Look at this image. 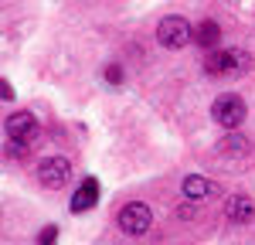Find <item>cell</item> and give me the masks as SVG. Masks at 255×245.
<instances>
[{
	"instance_id": "1",
	"label": "cell",
	"mask_w": 255,
	"mask_h": 245,
	"mask_svg": "<svg viewBox=\"0 0 255 245\" xmlns=\"http://www.w3.org/2000/svg\"><path fill=\"white\" fill-rule=\"evenodd\" d=\"M208 75H242L249 68V55L238 48H225V51H211L204 61Z\"/></svg>"
},
{
	"instance_id": "2",
	"label": "cell",
	"mask_w": 255,
	"mask_h": 245,
	"mask_svg": "<svg viewBox=\"0 0 255 245\" xmlns=\"http://www.w3.org/2000/svg\"><path fill=\"white\" fill-rule=\"evenodd\" d=\"M150 222H153V215H150V208L143 201H129V204H123V211H119V232H126L133 239L146 235Z\"/></svg>"
},
{
	"instance_id": "3",
	"label": "cell",
	"mask_w": 255,
	"mask_h": 245,
	"mask_svg": "<svg viewBox=\"0 0 255 245\" xmlns=\"http://www.w3.org/2000/svg\"><path fill=\"white\" fill-rule=\"evenodd\" d=\"M211 116H215L218 126H225V129H238L242 122H245V102L242 96H218L215 106H211Z\"/></svg>"
},
{
	"instance_id": "4",
	"label": "cell",
	"mask_w": 255,
	"mask_h": 245,
	"mask_svg": "<svg viewBox=\"0 0 255 245\" xmlns=\"http://www.w3.org/2000/svg\"><path fill=\"white\" fill-rule=\"evenodd\" d=\"M194 38V31H191V24L184 17H163L157 24V41L163 44V48H184L187 41Z\"/></svg>"
},
{
	"instance_id": "5",
	"label": "cell",
	"mask_w": 255,
	"mask_h": 245,
	"mask_svg": "<svg viewBox=\"0 0 255 245\" xmlns=\"http://www.w3.org/2000/svg\"><path fill=\"white\" fill-rule=\"evenodd\" d=\"M38 133H41V126L31 113H14L7 120V140L17 143V146H31V143L38 140Z\"/></svg>"
},
{
	"instance_id": "6",
	"label": "cell",
	"mask_w": 255,
	"mask_h": 245,
	"mask_svg": "<svg viewBox=\"0 0 255 245\" xmlns=\"http://www.w3.org/2000/svg\"><path fill=\"white\" fill-rule=\"evenodd\" d=\"M38 177L48 191H58V187H65L68 177H72V163L65 160V157H44L41 167H38Z\"/></svg>"
},
{
	"instance_id": "7",
	"label": "cell",
	"mask_w": 255,
	"mask_h": 245,
	"mask_svg": "<svg viewBox=\"0 0 255 245\" xmlns=\"http://www.w3.org/2000/svg\"><path fill=\"white\" fill-rule=\"evenodd\" d=\"M255 215V204L249 201V198H242V194H235V198H228V204H225V218L232 225H245L252 222Z\"/></svg>"
},
{
	"instance_id": "8",
	"label": "cell",
	"mask_w": 255,
	"mask_h": 245,
	"mask_svg": "<svg viewBox=\"0 0 255 245\" xmlns=\"http://www.w3.org/2000/svg\"><path fill=\"white\" fill-rule=\"evenodd\" d=\"M96 201H99V181L96 177H85V184H82L79 191H75V198H72V211L82 215V211L96 208Z\"/></svg>"
},
{
	"instance_id": "9",
	"label": "cell",
	"mask_w": 255,
	"mask_h": 245,
	"mask_svg": "<svg viewBox=\"0 0 255 245\" xmlns=\"http://www.w3.org/2000/svg\"><path fill=\"white\" fill-rule=\"evenodd\" d=\"M208 194H215V184L208 181V177H201V174L184 177V198H187V201H201V198H208Z\"/></svg>"
},
{
	"instance_id": "10",
	"label": "cell",
	"mask_w": 255,
	"mask_h": 245,
	"mask_svg": "<svg viewBox=\"0 0 255 245\" xmlns=\"http://www.w3.org/2000/svg\"><path fill=\"white\" fill-rule=\"evenodd\" d=\"M194 44H201V48L221 44V27H218L215 20H201V24L194 27Z\"/></svg>"
},
{
	"instance_id": "11",
	"label": "cell",
	"mask_w": 255,
	"mask_h": 245,
	"mask_svg": "<svg viewBox=\"0 0 255 245\" xmlns=\"http://www.w3.org/2000/svg\"><path fill=\"white\" fill-rule=\"evenodd\" d=\"M58 242V228L55 225H48V228H41V235H38V245H55Z\"/></svg>"
},
{
	"instance_id": "12",
	"label": "cell",
	"mask_w": 255,
	"mask_h": 245,
	"mask_svg": "<svg viewBox=\"0 0 255 245\" xmlns=\"http://www.w3.org/2000/svg\"><path fill=\"white\" fill-rule=\"evenodd\" d=\"M106 82H109V85H119V82H123V72H119V65H109V68H106Z\"/></svg>"
},
{
	"instance_id": "13",
	"label": "cell",
	"mask_w": 255,
	"mask_h": 245,
	"mask_svg": "<svg viewBox=\"0 0 255 245\" xmlns=\"http://www.w3.org/2000/svg\"><path fill=\"white\" fill-rule=\"evenodd\" d=\"M0 96H3V99H14V89H10V82H0Z\"/></svg>"
}]
</instances>
